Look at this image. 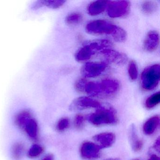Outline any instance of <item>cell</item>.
I'll return each instance as SVG.
<instances>
[{"mask_svg": "<svg viewBox=\"0 0 160 160\" xmlns=\"http://www.w3.org/2000/svg\"><path fill=\"white\" fill-rule=\"evenodd\" d=\"M130 6V2L126 1H109L107 7L108 14L113 18L121 17L128 13Z\"/></svg>", "mask_w": 160, "mask_h": 160, "instance_id": "obj_5", "label": "cell"}, {"mask_svg": "<svg viewBox=\"0 0 160 160\" xmlns=\"http://www.w3.org/2000/svg\"><path fill=\"white\" fill-rule=\"evenodd\" d=\"M31 114L28 111H24L20 112L16 118V122L18 126L20 127L26 126L29 121L30 120V118Z\"/></svg>", "mask_w": 160, "mask_h": 160, "instance_id": "obj_19", "label": "cell"}, {"mask_svg": "<svg viewBox=\"0 0 160 160\" xmlns=\"http://www.w3.org/2000/svg\"><path fill=\"white\" fill-rule=\"evenodd\" d=\"M112 37L117 42H122L126 39V33L124 30L118 27L116 32Z\"/></svg>", "mask_w": 160, "mask_h": 160, "instance_id": "obj_25", "label": "cell"}, {"mask_svg": "<svg viewBox=\"0 0 160 160\" xmlns=\"http://www.w3.org/2000/svg\"><path fill=\"white\" fill-rule=\"evenodd\" d=\"M83 17L82 15L77 13L71 14L66 18V22L69 25H75L79 24L82 21Z\"/></svg>", "mask_w": 160, "mask_h": 160, "instance_id": "obj_22", "label": "cell"}, {"mask_svg": "<svg viewBox=\"0 0 160 160\" xmlns=\"http://www.w3.org/2000/svg\"><path fill=\"white\" fill-rule=\"evenodd\" d=\"M159 122L160 119L158 116H154L149 119L143 126V132L144 133L148 135L153 133L159 125Z\"/></svg>", "mask_w": 160, "mask_h": 160, "instance_id": "obj_16", "label": "cell"}, {"mask_svg": "<svg viewBox=\"0 0 160 160\" xmlns=\"http://www.w3.org/2000/svg\"><path fill=\"white\" fill-rule=\"evenodd\" d=\"M129 138L132 149L135 152L141 150L143 147V142L139 139L137 134L135 126L133 124L130 126L129 132Z\"/></svg>", "mask_w": 160, "mask_h": 160, "instance_id": "obj_13", "label": "cell"}, {"mask_svg": "<svg viewBox=\"0 0 160 160\" xmlns=\"http://www.w3.org/2000/svg\"><path fill=\"white\" fill-rule=\"evenodd\" d=\"M109 1H97L91 3L88 8V13L91 16H96L102 13L107 8Z\"/></svg>", "mask_w": 160, "mask_h": 160, "instance_id": "obj_14", "label": "cell"}, {"mask_svg": "<svg viewBox=\"0 0 160 160\" xmlns=\"http://www.w3.org/2000/svg\"><path fill=\"white\" fill-rule=\"evenodd\" d=\"M159 45V35L156 31L148 32L144 42V49L148 52H153L158 48Z\"/></svg>", "mask_w": 160, "mask_h": 160, "instance_id": "obj_11", "label": "cell"}, {"mask_svg": "<svg viewBox=\"0 0 160 160\" xmlns=\"http://www.w3.org/2000/svg\"><path fill=\"white\" fill-rule=\"evenodd\" d=\"M106 67V63L104 62H88L82 67L81 72L86 77H96L101 75Z\"/></svg>", "mask_w": 160, "mask_h": 160, "instance_id": "obj_6", "label": "cell"}, {"mask_svg": "<svg viewBox=\"0 0 160 160\" xmlns=\"http://www.w3.org/2000/svg\"><path fill=\"white\" fill-rule=\"evenodd\" d=\"M42 160H53V155H51V154H49V155L45 157L42 159Z\"/></svg>", "mask_w": 160, "mask_h": 160, "instance_id": "obj_31", "label": "cell"}, {"mask_svg": "<svg viewBox=\"0 0 160 160\" xmlns=\"http://www.w3.org/2000/svg\"><path fill=\"white\" fill-rule=\"evenodd\" d=\"M115 135L112 133H103L96 135L93 137V139L100 148H108L113 145L115 141Z\"/></svg>", "mask_w": 160, "mask_h": 160, "instance_id": "obj_10", "label": "cell"}, {"mask_svg": "<svg viewBox=\"0 0 160 160\" xmlns=\"http://www.w3.org/2000/svg\"><path fill=\"white\" fill-rule=\"evenodd\" d=\"M102 95H110L116 93L119 88V84L113 79H105L101 82Z\"/></svg>", "mask_w": 160, "mask_h": 160, "instance_id": "obj_12", "label": "cell"}, {"mask_svg": "<svg viewBox=\"0 0 160 160\" xmlns=\"http://www.w3.org/2000/svg\"></svg>", "mask_w": 160, "mask_h": 160, "instance_id": "obj_34", "label": "cell"}, {"mask_svg": "<svg viewBox=\"0 0 160 160\" xmlns=\"http://www.w3.org/2000/svg\"><path fill=\"white\" fill-rule=\"evenodd\" d=\"M26 132L30 137L36 138L38 133V126L37 122L33 119H30L25 126Z\"/></svg>", "mask_w": 160, "mask_h": 160, "instance_id": "obj_18", "label": "cell"}, {"mask_svg": "<svg viewBox=\"0 0 160 160\" xmlns=\"http://www.w3.org/2000/svg\"><path fill=\"white\" fill-rule=\"evenodd\" d=\"M160 92H156L147 99L145 102V106L147 108L150 109L156 106L160 103Z\"/></svg>", "mask_w": 160, "mask_h": 160, "instance_id": "obj_21", "label": "cell"}, {"mask_svg": "<svg viewBox=\"0 0 160 160\" xmlns=\"http://www.w3.org/2000/svg\"><path fill=\"white\" fill-rule=\"evenodd\" d=\"M160 78V65L154 64L147 67L142 72L140 78L141 86L143 89L151 90L159 84Z\"/></svg>", "mask_w": 160, "mask_h": 160, "instance_id": "obj_3", "label": "cell"}, {"mask_svg": "<svg viewBox=\"0 0 160 160\" xmlns=\"http://www.w3.org/2000/svg\"><path fill=\"white\" fill-rule=\"evenodd\" d=\"M101 149L97 144L91 142H86L81 146L80 153L84 159L92 160L99 157Z\"/></svg>", "mask_w": 160, "mask_h": 160, "instance_id": "obj_8", "label": "cell"}, {"mask_svg": "<svg viewBox=\"0 0 160 160\" xmlns=\"http://www.w3.org/2000/svg\"><path fill=\"white\" fill-rule=\"evenodd\" d=\"M87 119L94 125L115 124L118 122V118L115 111L111 108L101 107L94 113L87 116Z\"/></svg>", "mask_w": 160, "mask_h": 160, "instance_id": "obj_2", "label": "cell"}, {"mask_svg": "<svg viewBox=\"0 0 160 160\" xmlns=\"http://www.w3.org/2000/svg\"><path fill=\"white\" fill-rule=\"evenodd\" d=\"M101 53L105 59L111 63L120 65L124 64L127 61V57L125 55L112 49H105Z\"/></svg>", "mask_w": 160, "mask_h": 160, "instance_id": "obj_9", "label": "cell"}, {"mask_svg": "<svg viewBox=\"0 0 160 160\" xmlns=\"http://www.w3.org/2000/svg\"><path fill=\"white\" fill-rule=\"evenodd\" d=\"M101 104L99 102L91 98L81 97L74 100L71 105V110H83L89 108H99Z\"/></svg>", "mask_w": 160, "mask_h": 160, "instance_id": "obj_7", "label": "cell"}, {"mask_svg": "<svg viewBox=\"0 0 160 160\" xmlns=\"http://www.w3.org/2000/svg\"><path fill=\"white\" fill-rule=\"evenodd\" d=\"M157 8V3L154 2H145L142 5V12L147 15L152 14L156 12Z\"/></svg>", "mask_w": 160, "mask_h": 160, "instance_id": "obj_20", "label": "cell"}, {"mask_svg": "<svg viewBox=\"0 0 160 160\" xmlns=\"http://www.w3.org/2000/svg\"><path fill=\"white\" fill-rule=\"evenodd\" d=\"M70 125V121L68 118H62L58 122L57 125V129L58 131H63L67 129Z\"/></svg>", "mask_w": 160, "mask_h": 160, "instance_id": "obj_27", "label": "cell"}, {"mask_svg": "<svg viewBox=\"0 0 160 160\" xmlns=\"http://www.w3.org/2000/svg\"><path fill=\"white\" fill-rule=\"evenodd\" d=\"M24 146L20 143H17L12 148V155L16 160H19L22 157L24 152Z\"/></svg>", "mask_w": 160, "mask_h": 160, "instance_id": "obj_24", "label": "cell"}, {"mask_svg": "<svg viewBox=\"0 0 160 160\" xmlns=\"http://www.w3.org/2000/svg\"><path fill=\"white\" fill-rule=\"evenodd\" d=\"M148 160H160L159 157L155 155H152L151 156L150 159Z\"/></svg>", "mask_w": 160, "mask_h": 160, "instance_id": "obj_32", "label": "cell"}, {"mask_svg": "<svg viewBox=\"0 0 160 160\" xmlns=\"http://www.w3.org/2000/svg\"><path fill=\"white\" fill-rule=\"evenodd\" d=\"M65 1L62 0H44L36 2L32 8L37 9L43 6H47L52 9H57L61 7L65 3Z\"/></svg>", "mask_w": 160, "mask_h": 160, "instance_id": "obj_15", "label": "cell"}, {"mask_svg": "<svg viewBox=\"0 0 160 160\" xmlns=\"http://www.w3.org/2000/svg\"><path fill=\"white\" fill-rule=\"evenodd\" d=\"M105 160H120L119 159H117V158H115V159H106Z\"/></svg>", "mask_w": 160, "mask_h": 160, "instance_id": "obj_33", "label": "cell"}, {"mask_svg": "<svg viewBox=\"0 0 160 160\" xmlns=\"http://www.w3.org/2000/svg\"><path fill=\"white\" fill-rule=\"evenodd\" d=\"M112 46V44L108 40H96L89 42L78 51L76 54V59L79 62L88 60L98 51L109 49Z\"/></svg>", "mask_w": 160, "mask_h": 160, "instance_id": "obj_1", "label": "cell"}, {"mask_svg": "<svg viewBox=\"0 0 160 160\" xmlns=\"http://www.w3.org/2000/svg\"><path fill=\"white\" fill-rule=\"evenodd\" d=\"M42 152V148L38 145H34L30 148L28 152L29 156L32 158L39 156Z\"/></svg>", "mask_w": 160, "mask_h": 160, "instance_id": "obj_26", "label": "cell"}, {"mask_svg": "<svg viewBox=\"0 0 160 160\" xmlns=\"http://www.w3.org/2000/svg\"><path fill=\"white\" fill-rule=\"evenodd\" d=\"M87 81L84 78L78 79L76 83L75 87L78 91L83 92L85 91V86L87 83Z\"/></svg>", "mask_w": 160, "mask_h": 160, "instance_id": "obj_28", "label": "cell"}, {"mask_svg": "<svg viewBox=\"0 0 160 160\" xmlns=\"http://www.w3.org/2000/svg\"><path fill=\"white\" fill-rule=\"evenodd\" d=\"M84 91L92 96L102 95L101 82H87Z\"/></svg>", "mask_w": 160, "mask_h": 160, "instance_id": "obj_17", "label": "cell"}, {"mask_svg": "<svg viewBox=\"0 0 160 160\" xmlns=\"http://www.w3.org/2000/svg\"><path fill=\"white\" fill-rule=\"evenodd\" d=\"M128 74L132 80H134L137 78L138 74L137 65L135 62L131 61L128 65Z\"/></svg>", "mask_w": 160, "mask_h": 160, "instance_id": "obj_23", "label": "cell"}, {"mask_svg": "<svg viewBox=\"0 0 160 160\" xmlns=\"http://www.w3.org/2000/svg\"><path fill=\"white\" fill-rule=\"evenodd\" d=\"M85 118L84 116L81 115H78L75 117V125L78 129H80L82 128L84 124Z\"/></svg>", "mask_w": 160, "mask_h": 160, "instance_id": "obj_29", "label": "cell"}, {"mask_svg": "<svg viewBox=\"0 0 160 160\" xmlns=\"http://www.w3.org/2000/svg\"><path fill=\"white\" fill-rule=\"evenodd\" d=\"M118 28V26L106 20H97L89 23L86 27V30L91 34H107L113 36Z\"/></svg>", "mask_w": 160, "mask_h": 160, "instance_id": "obj_4", "label": "cell"}, {"mask_svg": "<svg viewBox=\"0 0 160 160\" xmlns=\"http://www.w3.org/2000/svg\"><path fill=\"white\" fill-rule=\"evenodd\" d=\"M160 138H158V139L155 141V144H154V148H155L156 150L158 151V152H160Z\"/></svg>", "mask_w": 160, "mask_h": 160, "instance_id": "obj_30", "label": "cell"}]
</instances>
